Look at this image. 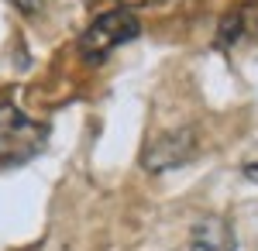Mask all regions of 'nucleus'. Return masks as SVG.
<instances>
[{"mask_svg":"<svg viewBox=\"0 0 258 251\" xmlns=\"http://www.w3.org/2000/svg\"><path fill=\"white\" fill-rule=\"evenodd\" d=\"M138 35H141V21L135 18V11H127V7L107 11L80 35V55L86 62H103L114 48L135 41Z\"/></svg>","mask_w":258,"mask_h":251,"instance_id":"f03ea898","label":"nucleus"},{"mask_svg":"<svg viewBox=\"0 0 258 251\" xmlns=\"http://www.w3.org/2000/svg\"><path fill=\"white\" fill-rule=\"evenodd\" d=\"M244 35V24H241V11H231L220 18V28H217V45L220 48H231L238 45V38Z\"/></svg>","mask_w":258,"mask_h":251,"instance_id":"39448f33","label":"nucleus"},{"mask_svg":"<svg viewBox=\"0 0 258 251\" xmlns=\"http://www.w3.org/2000/svg\"><path fill=\"white\" fill-rule=\"evenodd\" d=\"M7 4H14L21 14H38L41 11V0H7Z\"/></svg>","mask_w":258,"mask_h":251,"instance_id":"0eeeda50","label":"nucleus"},{"mask_svg":"<svg viewBox=\"0 0 258 251\" xmlns=\"http://www.w3.org/2000/svg\"><path fill=\"white\" fill-rule=\"evenodd\" d=\"M193 155H197V131L193 128H179V131L155 138L145 148V155H141V165L148 172H169V169H179V165L193 162Z\"/></svg>","mask_w":258,"mask_h":251,"instance_id":"7ed1b4c3","label":"nucleus"},{"mask_svg":"<svg viewBox=\"0 0 258 251\" xmlns=\"http://www.w3.org/2000/svg\"><path fill=\"white\" fill-rule=\"evenodd\" d=\"M45 141H48V128L45 124L24 117L18 110V103L0 100V162L21 165V162L35 158L45 148Z\"/></svg>","mask_w":258,"mask_h":251,"instance_id":"f257e3e1","label":"nucleus"},{"mask_svg":"<svg viewBox=\"0 0 258 251\" xmlns=\"http://www.w3.org/2000/svg\"><path fill=\"white\" fill-rule=\"evenodd\" d=\"M234 227L217 217V213H207L193 224V237H189V251H234Z\"/></svg>","mask_w":258,"mask_h":251,"instance_id":"20e7f679","label":"nucleus"},{"mask_svg":"<svg viewBox=\"0 0 258 251\" xmlns=\"http://www.w3.org/2000/svg\"><path fill=\"white\" fill-rule=\"evenodd\" d=\"M241 175H244L248 182H258V148H251V155L241 162Z\"/></svg>","mask_w":258,"mask_h":251,"instance_id":"423d86ee","label":"nucleus"},{"mask_svg":"<svg viewBox=\"0 0 258 251\" xmlns=\"http://www.w3.org/2000/svg\"><path fill=\"white\" fill-rule=\"evenodd\" d=\"M127 7H155V4H165V0H120Z\"/></svg>","mask_w":258,"mask_h":251,"instance_id":"6e6552de","label":"nucleus"}]
</instances>
